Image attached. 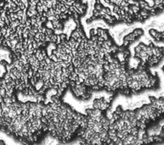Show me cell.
Listing matches in <instances>:
<instances>
[{
    "instance_id": "obj_2",
    "label": "cell",
    "mask_w": 164,
    "mask_h": 145,
    "mask_svg": "<svg viewBox=\"0 0 164 145\" xmlns=\"http://www.w3.org/2000/svg\"><path fill=\"white\" fill-rule=\"evenodd\" d=\"M142 34H143V31H142L141 29L134 30L132 33H130L129 35H128V36L125 37V38H124V42H123L124 45L128 46L129 43H131L132 42H134L138 37H139Z\"/></svg>"
},
{
    "instance_id": "obj_1",
    "label": "cell",
    "mask_w": 164,
    "mask_h": 145,
    "mask_svg": "<svg viewBox=\"0 0 164 145\" xmlns=\"http://www.w3.org/2000/svg\"><path fill=\"white\" fill-rule=\"evenodd\" d=\"M94 109H99L100 111L106 110L109 107V101H107L105 98H99L95 99L93 103Z\"/></svg>"
}]
</instances>
